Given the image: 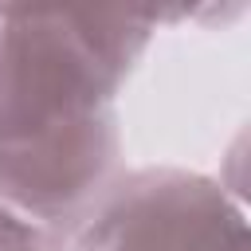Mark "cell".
<instances>
[{
    "label": "cell",
    "instance_id": "1",
    "mask_svg": "<svg viewBox=\"0 0 251 251\" xmlns=\"http://www.w3.org/2000/svg\"><path fill=\"white\" fill-rule=\"evenodd\" d=\"M157 24L145 8H0V141L118 110Z\"/></svg>",
    "mask_w": 251,
    "mask_h": 251
},
{
    "label": "cell",
    "instance_id": "2",
    "mask_svg": "<svg viewBox=\"0 0 251 251\" xmlns=\"http://www.w3.org/2000/svg\"><path fill=\"white\" fill-rule=\"evenodd\" d=\"M67 243L71 251H247V216L220 180L149 165L122 173Z\"/></svg>",
    "mask_w": 251,
    "mask_h": 251
},
{
    "label": "cell",
    "instance_id": "3",
    "mask_svg": "<svg viewBox=\"0 0 251 251\" xmlns=\"http://www.w3.org/2000/svg\"><path fill=\"white\" fill-rule=\"evenodd\" d=\"M118 110L0 141V204L71 235L122 176Z\"/></svg>",
    "mask_w": 251,
    "mask_h": 251
},
{
    "label": "cell",
    "instance_id": "4",
    "mask_svg": "<svg viewBox=\"0 0 251 251\" xmlns=\"http://www.w3.org/2000/svg\"><path fill=\"white\" fill-rule=\"evenodd\" d=\"M0 251H71L63 231H51L0 204Z\"/></svg>",
    "mask_w": 251,
    "mask_h": 251
}]
</instances>
